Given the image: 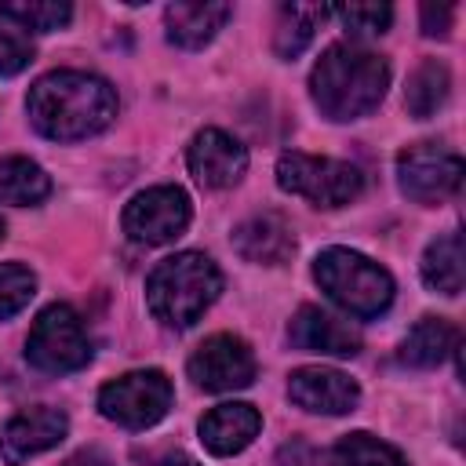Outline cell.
Here are the masks:
<instances>
[{
  "label": "cell",
  "mask_w": 466,
  "mask_h": 466,
  "mask_svg": "<svg viewBox=\"0 0 466 466\" xmlns=\"http://www.w3.org/2000/svg\"><path fill=\"white\" fill-rule=\"evenodd\" d=\"M167 408H171V379L157 368L127 371V375L106 382L98 393V411L127 430H146V426L160 422L167 415Z\"/></svg>",
  "instance_id": "52a82bcc"
},
{
  "label": "cell",
  "mask_w": 466,
  "mask_h": 466,
  "mask_svg": "<svg viewBox=\"0 0 466 466\" xmlns=\"http://www.w3.org/2000/svg\"><path fill=\"white\" fill-rule=\"evenodd\" d=\"M309 87H313L317 109L328 120H357L382 102V95L390 87V66H386V58H379L364 47L335 44L313 66Z\"/></svg>",
  "instance_id": "7a4b0ae2"
},
{
  "label": "cell",
  "mask_w": 466,
  "mask_h": 466,
  "mask_svg": "<svg viewBox=\"0 0 466 466\" xmlns=\"http://www.w3.org/2000/svg\"><path fill=\"white\" fill-rule=\"evenodd\" d=\"M51 193V178L29 157H0V204H40Z\"/></svg>",
  "instance_id": "d6986e66"
},
{
  "label": "cell",
  "mask_w": 466,
  "mask_h": 466,
  "mask_svg": "<svg viewBox=\"0 0 466 466\" xmlns=\"http://www.w3.org/2000/svg\"><path fill=\"white\" fill-rule=\"evenodd\" d=\"M0 240H4V218H0Z\"/></svg>",
  "instance_id": "4dcf8cb0"
},
{
  "label": "cell",
  "mask_w": 466,
  "mask_h": 466,
  "mask_svg": "<svg viewBox=\"0 0 466 466\" xmlns=\"http://www.w3.org/2000/svg\"><path fill=\"white\" fill-rule=\"evenodd\" d=\"M455 342H459V328L455 324H448L441 317H422L408 331V339L400 346V360L411 364V368H433L455 350Z\"/></svg>",
  "instance_id": "ac0fdd59"
},
{
  "label": "cell",
  "mask_w": 466,
  "mask_h": 466,
  "mask_svg": "<svg viewBox=\"0 0 466 466\" xmlns=\"http://www.w3.org/2000/svg\"><path fill=\"white\" fill-rule=\"evenodd\" d=\"M29 120L44 138L55 142H76L87 135H98L113 124L116 116V91L95 76V73H80V69H55L47 76H40L29 87L25 98Z\"/></svg>",
  "instance_id": "6da1fadb"
},
{
  "label": "cell",
  "mask_w": 466,
  "mask_h": 466,
  "mask_svg": "<svg viewBox=\"0 0 466 466\" xmlns=\"http://www.w3.org/2000/svg\"><path fill=\"white\" fill-rule=\"evenodd\" d=\"M288 339L306 353H328V357H357L360 353V335L350 324H342L339 317L324 313L320 306H302L288 324Z\"/></svg>",
  "instance_id": "5bb4252c"
},
{
  "label": "cell",
  "mask_w": 466,
  "mask_h": 466,
  "mask_svg": "<svg viewBox=\"0 0 466 466\" xmlns=\"http://www.w3.org/2000/svg\"><path fill=\"white\" fill-rule=\"evenodd\" d=\"M36 291V277L18 266V262H0V320L4 317H15L18 309L29 306Z\"/></svg>",
  "instance_id": "d4e9b609"
},
{
  "label": "cell",
  "mask_w": 466,
  "mask_h": 466,
  "mask_svg": "<svg viewBox=\"0 0 466 466\" xmlns=\"http://www.w3.org/2000/svg\"><path fill=\"white\" fill-rule=\"evenodd\" d=\"M313 277L335 306H342L350 317H360V320L386 313L393 302V277L379 262L350 248L320 251L313 262Z\"/></svg>",
  "instance_id": "277c9868"
},
{
  "label": "cell",
  "mask_w": 466,
  "mask_h": 466,
  "mask_svg": "<svg viewBox=\"0 0 466 466\" xmlns=\"http://www.w3.org/2000/svg\"><path fill=\"white\" fill-rule=\"evenodd\" d=\"M335 15L346 25V33H353V36H379L393 22L390 4H350V7H335Z\"/></svg>",
  "instance_id": "484cf974"
},
{
  "label": "cell",
  "mask_w": 466,
  "mask_h": 466,
  "mask_svg": "<svg viewBox=\"0 0 466 466\" xmlns=\"http://www.w3.org/2000/svg\"><path fill=\"white\" fill-rule=\"evenodd\" d=\"M124 233L138 244H167L189 226V197L178 186H153L131 197L120 215Z\"/></svg>",
  "instance_id": "9c48e42d"
},
{
  "label": "cell",
  "mask_w": 466,
  "mask_h": 466,
  "mask_svg": "<svg viewBox=\"0 0 466 466\" xmlns=\"http://www.w3.org/2000/svg\"><path fill=\"white\" fill-rule=\"evenodd\" d=\"M233 248L248 262L277 266V262H284L295 251V237H291V226L280 215L262 211V215H251L248 222H240L233 229Z\"/></svg>",
  "instance_id": "2e32d148"
},
{
  "label": "cell",
  "mask_w": 466,
  "mask_h": 466,
  "mask_svg": "<svg viewBox=\"0 0 466 466\" xmlns=\"http://www.w3.org/2000/svg\"><path fill=\"white\" fill-rule=\"evenodd\" d=\"M277 182H280V189H288L317 208L350 204L364 189V178L353 164L331 160V157H309V153H284L277 160Z\"/></svg>",
  "instance_id": "8992f818"
},
{
  "label": "cell",
  "mask_w": 466,
  "mask_h": 466,
  "mask_svg": "<svg viewBox=\"0 0 466 466\" xmlns=\"http://www.w3.org/2000/svg\"><path fill=\"white\" fill-rule=\"evenodd\" d=\"M288 397L320 415H346L360 400V386L335 368H299L288 379Z\"/></svg>",
  "instance_id": "7c38bea8"
},
{
  "label": "cell",
  "mask_w": 466,
  "mask_h": 466,
  "mask_svg": "<svg viewBox=\"0 0 466 466\" xmlns=\"http://www.w3.org/2000/svg\"><path fill=\"white\" fill-rule=\"evenodd\" d=\"M229 18V4H171L164 11L167 36L178 47H204L222 22Z\"/></svg>",
  "instance_id": "e0dca14e"
},
{
  "label": "cell",
  "mask_w": 466,
  "mask_h": 466,
  "mask_svg": "<svg viewBox=\"0 0 466 466\" xmlns=\"http://www.w3.org/2000/svg\"><path fill=\"white\" fill-rule=\"evenodd\" d=\"M222 273L200 251H178L164 258L146 280L149 313L167 328H189L218 299Z\"/></svg>",
  "instance_id": "3957f363"
},
{
  "label": "cell",
  "mask_w": 466,
  "mask_h": 466,
  "mask_svg": "<svg viewBox=\"0 0 466 466\" xmlns=\"http://www.w3.org/2000/svg\"><path fill=\"white\" fill-rule=\"evenodd\" d=\"M258 430H262V415L251 404H240V400L218 404V408H211L200 419V441H204V448L211 455H237V451H244L255 441Z\"/></svg>",
  "instance_id": "9a60e30c"
},
{
  "label": "cell",
  "mask_w": 466,
  "mask_h": 466,
  "mask_svg": "<svg viewBox=\"0 0 466 466\" xmlns=\"http://www.w3.org/2000/svg\"><path fill=\"white\" fill-rule=\"evenodd\" d=\"M69 430V419L58 411V408H25L18 411L7 426H4V437H0V455L18 466L47 448H55Z\"/></svg>",
  "instance_id": "4fadbf2b"
},
{
  "label": "cell",
  "mask_w": 466,
  "mask_h": 466,
  "mask_svg": "<svg viewBox=\"0 0 466 466\" xmlns=\"http://www.w3.org/2000/svg\"><path fill=\"white\" fill-rule=\"evenodd\" d=\"M73 7L69 4H55V0H22V4H0V18L18 22V29H33V33H51L62 29L69 22Z\"/></svg>",
  "instance_id": "cb8c5ba5"
},
{
  "label": "cell",
  "mask_w": 466,
  "mask_h": 466,
  "mask_svg": "<svg viewBox=\"0 0 466 466\" xmlns=\"http://www.w3.org/2000/svg\"><path fill=\"white\" fill-rule=\"evenodd\" d=\"M186 160H189L193 178L208 189H226L233 182H240V175L248 171V149L218 127L197 131L193 142H189Z\"/></svg>",
  "instance_id": "8fae6325"
},
{
  "label": "cell",
  "mask_w": 466,
  "mask_h": 466,
  "mask_svg": "<svg viewBox=\"0 0 466 466\" xmlns=\"http://www.w3.org/2000/svg\"><path fill=\"white\" fill-rule=\"evenodd\" d=\"M422 280L441 295H459L462 291V237L459 233H444L426 248Z\"/></svg>",
  "instance_id": "44dd1931"
},
{
  "label": "cell",
  "mask_w": 466,
  "mask_h": 466,
  "mask_svg": "<svg viewBox=\"0 0 466 466\" xmlns=\"http://www.w3.org/2000/svg\"><path fill=\"white\" fill-rule=\"evenodd\" d=\"M62 466H113V462H109L102 451H76V455L66 459Z\"/></svg>",
  "instance_id": "f1b7e54d"
},
{
  "label": "cell",
  "mask_w": 466,
  "mask_h": 466,
  "mask_svg": "<svg viewBox=\"0 0 466 466\" xmlns=\"http://www.w3.org/2000/svg\"><path fill=\"white\" fill-rule=\"evenodd\" d=\"M157 466H197V459H189L186 451H167V455H164Z\"/></svg>",
  "instance_id": "f546056e"
},
{
  "label": "cell",
  "mask_w": 466,
  "mask_h": 466,
  "mask_svg": "<svg viewBox=\"0 0 466 466\" xmlns=\"http://www.w3.org/2000/svg\"><path fill=\"white\" fill-rule=\"evenodd\" d=\"M33 62V47L22 33L0 29V76H15Z\"/></svg>",
  "instance_id": "4316f807"
},
{
  "label": "cell",
  "mask_w": 466,
  "mask_h": 466,
  "mask_svg": "<svg viewBox=\"0 0 466 466\" xmlns=\"http://www.w3.org/2000/svg\"><path fill=\"white\" fill-rule=\"evenodd\" d=\"M448 87H451L448 66L437 62V58H426V62L408 76V91H404V106H408V113L419 116V120L433 116V113L444 106Z\"/></svg>",
  "instance_id": "7402d4cb"
},
{
  "label": "cell",
  "mask_w": 466,
  "mask_h": 466,
  "mask_svg": "<svg viewBox=\"0 0 466 466\" xmlns=\"http://www.w3.org/2000/svg\"><path fill=\"white\" fill-rule=\"evenodd\" d=\"M189 379L200 390H211V393L244 390L255 379V357H251L244 339H237V335H211L189 357Z\"/></svg>",
  "instance_id": "30bf717a"
},
{
  "label": "cell",
  "mask_w": 466,
  "mask_h": 466,
  "mask_svg": "<svg viewBox=\"0 0 466 466\" xmlns=\"http://www.w3.org/2000/svg\"><path fill=\"white\" fill-rule=\"evenodd\" d=\"M400 189L419 204H441L462 186V157L441 142H415L397 157Z\"/></svg>",
  "instance_id": "ba28073f"
},
{
  "label": "cell",
  "mask_w": 466,
  "mask_h": 466,
  "mask_svg": "<svg viewBox=\"0 0 466 466\" xmlns=\"http://www.w3.org/2000/svg\"><path fill=\"white\" fill-rule=\"evenodd\" d=\"M25 360L47 375L80 371L91 360V339L73 306L55 302L33 320L25 339Z\"/></svg>",
  "instance_id": "5b68a950"
},
{
  "label": "cell",
  "mask_w": 466,
  "mask_h": 466,
  "mask_svg": "<svg viewBox=\"0 0 466 466\" xmlns=\"http://www.w3.org/2000/svg\"><path fill=\"white\" fill-rule=\"evenodd\" d=\"M324 18H328V7L324 4H284L280 7V18H277V33H273L277 55L280 58L302 55Z\"/></svg>",
  "instance_id": "ffe728a7"
},
{
  "label": "cell",
  "mask_w": 466,
  "mask_h": 466,
  "mask_svg": "<svg viewBox=\"0 0 466 466\" xmlns=\"http://www.w3.org/2000/svg\"><path fill=\"white\" fill-rule=\"evenodd\" d=\"M451 15H455V7L451 4H441V7H433V4H426L422 7V33H430V36H444L448 33V25H451Z\"/></svg>",
  "instance_id": "83f0119b"
},
{
  "label": "cell",
  "mask_w": 466,
  "mask_h": 466,
  "mask_svg": "<svg viewBox=\"0 0 466 466\" xmlns=\"http://www.w3.org/2000/svg\"><path fill=\"white\" fill-rule=\"evenodd\" d=\"M331 466H408V462L393 444L371 433H350L331 448Z\"/></svg>",
  "instance_id": "603a6c76"
}]
</instances>
